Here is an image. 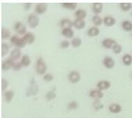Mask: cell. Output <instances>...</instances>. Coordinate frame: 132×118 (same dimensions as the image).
Segmentation results:
<instances>
[{
  "label": "cell",
  "instance_id": "cell-1",
  "mask_svg": "<svg viewBox=\"0 0 132 118\" xmlns=\"http://www.w3.org/2000/svg\"><path fill=\"white\" fill-rule=\"evenodd\" d=\"M47 64L42 57H39L36 63V71L38 74H45L47 72Z\"/></svg>",
  "mask_w": 132,
  "mask_h": 118
},
{
  "label": "cell",
  "instance_id": "cell-2",
  "mask_svg": "<svg viewBox=\"0 0 132 118\" xmlns=\"http://www.w3.org/2000/svg\"><path fill=\"white\" fill-rule=\"evenodd\" d=\"M27 22L30 27L32 28V29H34V28H36L39 25L40 19H39L38 16L36 15V14L31 13L30 14L28 17Z\"/></svg>",
  "mask_w": 132,
  "mask_h": 118
},
{
  "label": "cell",
  "instance_id": "cell-3",
  "mask_svg": "<svg viewBox=\"0 0 132 118\" xmlns=\"http://www.w3.org/2000/svg\"><path fill=\"white\" fill-rule=\"evenodd\" d=\"M10 41L13 45L16 47V48H23L27 45L25 42L24 41L22 38H19L18 36H13L10 39Z\"/></svg>",
  "mask_w": 132,
  "mask_h": 118
},
{
  "label": "cell",
  "instance_id": "cell-4",
  "mask_svg": "<svg viewBox=\"0 0 132 118\" xmlns=\"http://www.w3.org/2000/svg\"><path fill=\"white\" fill-rule=\"evenodd\" d=\"M39 88L38 84L36 83L35 81L31 82L30 83V86L27 88L26 95L27 97H30V96H34L36 95L38 92Z\"/></svg>",
  "mask_w": 132,
  "mask_h": 118
},
{
  "label": "cell",
  "instance_id": "cell-5",
  "mask_svg": "<svg viewBox=\"0 0 132 118\" xmlns=\"http://www.w3.org/2000/svg\"><path fill=\"white\" fill-rule=\"evenodd\" d=\"M14 29L16 32H18V33L20 35H24L27 33V27H26L25 24L20 21H18L15 23L14 24Z\"/></svg>",
  "mask_w": 132,
  "mask_h": 118
},
{
  "label": "cell",
  "instance_id": "cell-6",
  "mask_svg": "<svg viewBox=\"0 0 132 118\" xmlns=\"http://www.w3.org/2000/svg\"><path fill=\"white\" fill-rule=\"evenodd\" d=\"M68 79L72 83H77L81 79V74L78 71H71L68 74Z\"/></svg>",
  "mask_w": 132,
  "mask_h": 118
},
{
  "label": "cell",
  "instance_id": "cell-7",
  "mask_svg": "<svg viewBox=\"0 0 132 118\" xmlns=\"http://www.w3.org/2000/svg\"><path fill=\"white\" fill-rule=\"evenodd\" d=\"M14 64H15V62L9 58L6 59L5 61L2 62V69L4 71L9 70L13 68Z\"/></svg>",
  "mask_w": 132,
  "mask_h": 118
},
{
  "label": "cell",
  "instance_id": "cell-8",
  "mask_svg": "<svg viewBox=\"0 0 132 118\" xmlns=\"http://www.w3.org/2000/svg\"><path fill=\"white\" fill-rule=\"evenodd\" d=\"M48 6L47 4L45 3H39V4H37L35 6V12L37 14H39V15H41V14L45 13L47 10Z\"/></svg>",
  "mask_w": 132,
  "mask_h": 118
},
{
  "label": "cell",
  "instance_id": "cell-9",
  "mask_svg": "<svg viewBox=\"0 0 132 118\" xmlns=\"http://www.w3.org/2000/svg\"><path fill=\"white\" fill-rule=\"evenodd\" d=\"M21 56H22V52H21L20 49L15 48L10 53L9 58L11 59L12 61H13L14 62H15V61L18 60L20 58Z\"/></svg>",
  "mask_w": 132,
  "mask_h": 118
},
{
  "label": "cell",
  "instance_id": "cell-10",
  "mask_svg": "<svg viewBox=\"0 0 132 118\" xmlns=\"http://www.w3.org/2000/svg\"><path fill=\"white\" fill-rule=\"evenodd\" d=\"M89 96L95 100L100 99L104 97V93L102 92V91L98 89H94L90 91Z\"/></svg>",
  "mask_w": 132,
  "mask_h": 118
},
{
  "label": "cell",
  "instance_id": "cell-11",
  "mask_svg": "<svg viewBox=\"0 0 132 118\" xmlns=\"http://www.w3.org/2000/svg\"><path fill=\"white\" fill-rule=\"evenodd\" d=\"M103 64L105 68L107 69H112L115 66V61L114 59L111 56H106L103 59Z\"/></svg>",
  "mask_w": 132,
  "mask_h": 118
},
{
  "label": "cell",
  "instance_id": "cell-12",
  "mask_svg": "<svg viewBox=\"0 0 132 118\" xmlns=\"http://www.w3.org/2000/svg\"><path fill=\"white\" fill-rule=\"evenodd\" d=\"M110 87H111V83L106 80L100 81L97 84V88L98 90L101 91L108 90Z\"/></svg>",
  "mask_w": 132,
  "mask_h": 118
},
{
  "label": "cell",
  "instance_id": "cell-13",
  "mask_svg": "<svg viewBox=\"0 0 132 118\" xmlns=\"http://www.w3.org/2000/svg\"><path fill=\"white\" fill-rule=\"evenodd\" d=\"M22 39L24 40V41L25 42V43L27 45H31L34 43L35 39H36V37H35L34 34L32 33L31 32H28L24 36H23Z\"/></svg>",
  "mask_w": 132,
  "mask_h": 118
},
{
  "label": "cell",
  "instance_id": "cell-14",
  "mask_svg": "<svg viewBox=\"0 0 132 118\" xmlns=\"http://www.w3.org/2000/svg\"><path fill=\"white\" fill-rule=\"evenodd\" d=\"M60 27L62 28V29H66V28H72L74 26V22L69 18L62 19L60 22Z\"/></svg>",
  "mask_w": 132,
  "mask_h": 118
},
{
  "label": "cell",
  "instance_id": "cell-15",
  "mask_svg": "<svg viewBox=\"0 0 132 118\" xmlns=\"http://www.w3.org/2000/svg\"><path fill=\"white\" fill-rule=\"evenodd\" d=\"M117 44L116 41L112 38H105L102 41V46L106 49H111Z\"/></svg>",
  "mask_w": 132,
  "mask_h": 118
},
{
  "label": "cell",
  "instance_id": "cell-16",
  "mask_svg": "<svg viewBox=\"0 0 132 118\" xmlns=\"http://www.w3.org/2000/svg\"><path fill=\"white\" fill-rule=\"evenodd\" d=\"M61 34L67 38L73 39L75 36V32L72 28H66V29H62Z\"/></svg>",
  "mask_w": 132,
  "mask_h": 118
},
{
  "label": "cell",
  "instance_id": "cell-17",
  "mask_svg": "<svg viewBox=\"0 0 132 118\" xmlns=\"http://www.w3.org/2000/svg\"><path fill=\"white\" fill-rule=\"evenodd\" d=\"M103 22L104 24L107 27H112V26H113L116 22V19L114 18L113 17H112V16H106L103 19Z\"/></svg>",
  "mask_w": 132,
  "mask_h": 118
},
{
  "label": "cell",
  "instance_id": "cell-18",
  "mask_svg": "<svg viewBox=\"0 0 132 118\" xmlns=\"http://www.w3.org/2000/svg\"><path fill=\"white\" fill-rule=\"evenodd\" d=\"M109 110L112 113H119L122 111V106L118 104H112L109 106Z\"/></svg>",
  "mask_w": 132,
  "mask_h": 118
},
{
  "label": "cell",
  "instance_id": "cell-19",
  "mask_svg": "<svg viewBox=\"0 0 132 118\" xmlns=\"http://www.w3.org/2000/svg\"><path fill=\"white\" fill-rule=\"evenodd\" d=\"M100 33V30L97 27H93L90 28L88 31H87V34L89 37H95L97 36Z\"/></svg>",
  "mask_w": 132,
  "mask_h": 118
},
{
  "label": "cell",
  "instance_id": "cell-20",
  "mask_svg": "<svg viewBox=\"0 0 132 118\" xmlns=\"http://www.w3.org/2000/svg\"><path fill=\"white\" fill-rule=\"evenodd\" d=\"M14 97V92L11 90H9L4 92V98L5 102L6 103H10Z\"/></svg>",
  "mask_w": 132,
  "mask_h": 118
},
{
  "label": "cell",
  "instance_id": "cell-21",
  "mask_svg": "<svg viewBox=\"0 0 132 118\" xmlns=\"http://www.w3.org/2000/svg\"><path fill=\"white\" fill-rule=\"evenodd\" d=\"M74 27L77 29H83L86 27V22L84 20L76 19L74 21Z\"/></svg>",
  "mask_w": 132,
  "mask_h": 118
},
{
  "label": "cell",
  "instance_id": "cell-22",
  "mask_svg": "<svg viewBox=\"0 0 132 118\" xmlns=\"http://www.w3.org/2000/svg\"><path fill=\"white\" fill-rule=\"evenodd\" d=\"M103 10L102 3H94L93 4V11L96 15H98L102 13Z\"/></svg>",
  "mask_w": 132,
  "mask_h": 118
},
{
  "label": "cell",
  "instance_id": "cell-23",
  "mask_svg": "<svg viewBox=\"0 0 132 118\" xmlns=\"http://www.w3.org/2000/svg\"><path fill=\"white\" fill-rule=\"evenodd\" d=\"M31 58L29 55L27 54H24V56H22V57L21 58V61L20 63L22 65L23 67H29L31 64Z\"/></svg>",
  "mask_w": 132,
  "mask_h": 118
},
{
  "label": "cell",
  "instance_id": "cell-24",
  "mask_svg": "<svg viewBox=\"0 0 132 118\" xmlns=\"http://www.w3.org/2000/svg\"><path fill=\"white\" fill-rule=\"evenodd\" d=\"M1 36H2V39L3 40H7V39L11 38V33L9 29L7 28H2V32H1Z\"/></svg>",
  "mask_w": 132,
  "mask_h": 118
},
{
  "label": "cell",
  "instance_id": "cell-25",
  "mask_svg": "<svg viewBox=\"0 0 132 118\" xmlns=\"http://www.w3.org/2000/svg\"><path fill=\"white\" fill-rule=\"evenodd\" d=\"M122 63L126 66H129L132 64V56L129 54H126L122 56Z\"/></svg>",
  "mask_w": 132,
  "mask_h": 118
},
{
  "label": "cell",
  "instance_id": "cell-26",
  "mask_svg": "<svg viewBox=\"0 0 132 118\" xmlns=\"http://www.w3.org/2000/svg\"><path fill=\"white\" fill-rule=\"evenodd\" d=\"M75 15L76 16L77 19L84 20L85 18L87 16V13L84 9H79L76 11Z\"/></svg>",
  "mask_w": 132,
  "mask_h": 118
},
{
  "label": "cell",
  "instance_id": "cell-27",
  "mask_svg": "<svg viewBox=\"0 0 132 118\" xmlns=\"http://www.w3.org/2000/svg\"><path fill=\"white\" fill-rule=\"evenodd\" d=\"M122 27L125 31L132 32V22L129 20L123 21L122 23Z\"/></svg>",
  "mask_w": 132,
  "mask_h": 118
},
{
  "label": "cell",
  "instance_id": "cell-28",
  "mask_svg": "<svg viewBox=\"0 0 132 118\" xmlns=\"http://www.w3.org/2000/svg\"><path fill=\"white\" fill-rule=\"evenodd\" d=\"M61 5L64 9H66L69 10H75L76 8L77 7V4L72 2L62 3Z\"/></svg>",
  "mask_w": 132,
  "mask_h": 118
},
{
  "label": "cell",
  "instance_id": "cell-29",
  "mask_svg": "<svg viewBox=\"0 0 132 118\" xmlns=\"http://www.w3.org/2000/svg\"><path fill=\"white\" fill-rule=\"evenodd\" d=\"M70 43L73 47L77 48L81 45L82 40L80 38H79V37H75V38H74L73 39H72Z\"/></svg>",
  "mask_w": 132,
  "mask_h": 118
},
{
  "label": "cell",
  "instance_id": "cell-30",
  "mask_svg": "<svg viewBox=\"0 0 132 118\" xmlns=\"http://www.w3.org/2000/svg\"><path fill=\"white\" fill-rule=\"evenodd\" d=\"M10 46L6 43H2L1 46V54H2V56H4L8 54L9 51Z\"/></svg>",
  "mask_w": 132,
  "mask_h": 118
},
{
  "label": "cell",
  "instance_id": "cell-31",
  "mask_svg": "<svg viewBox=\"0 0 132 118\" xmlns=\"http://www.w3.org/2000/svg\"><path fill=\"white\" fill-rule=\"evenodd\" d=\"M92 21H93V23L95 25L96 27H99L100 26L103 22L102 18H101L100 16H99L98 15H95L92 18Z\"/></svg>",
  "mask_w": 132,
  "mask_h": 118
},
{
  "label": "cell",
  "instance_id": "cell-32",
  "mask_svg": "<svg viewBox=\"0 0 132 118\" xmlns=\"http://www.w3.org/2000/svg\"><path fill=\"white\" fill-rule=\"evenodd\" d=\"M45 97L47 101H52V100L54 99L56 97V94L55 92V90H51L47 92L46 94Z\"/></svg>",
  "mask_w": 132,
  "mask_h": 118
},
{
  "label": "cell",
  "instance_id": "cell-33",
  "mask_svg": "<svg viewBox=\"0 0 132 118\" xmlns=\"http://www.w3.org/2000/svg\"><path fill=\"white\" fill-rule=\"evenodd\" d=\"M93 106L95 108V111H100L102 108H104V105L102 104V103L101 102V101L100 99H96L93 102Z\"/></svg>",
  "mask_w": 132,
  "mask_h": 118
},
{
  "label": "cell",
  "instance_id": "cell-34",
  "mask_svg": "<svg viewBox=\"0 0 132 118\" xmlns=\"http://www.w3.org/2000/svg\"><path fill=\"white\" fill-rule=\"evenodd\" d=\"M120 7L122 10L123 11H129L131 8V4L130 3H120Z\"/></svg>",
  "mask_w": 132,
  "mask_h": 118
},
{
  "label": "cell",
  "instance_id": "cell-35",
  "mask_svg": "<svg viewBox=\"0 0 132 118\" xmlns=\"http://www.w3.org/2000/svg\"><path fill=\"white\" fill-rule=\"evenodd\" d=\"M78 107H79L78 103L76 101H72V102H71L68 104L67 108L70 111H73V110H77L78 108Z\"/></svg>",
  "mask_w": 132,
  "mask_h": 118
},
{
  "label": "cell",
  "instance_id": "cell-36",
  "mask_svg": "<svg viewBox=\"0 0 132 118\" xmlns=\"http://www.w3.org/2000/svg\"><path fill=\"white\" fill-rule=\"evenodd\" d=\"M122 46L118 45V43L116 44V45L113 46V52L116 54H120V53L122 52Z\"/></svg>",
  "mask_w": 132,
  "mask_h": 118
},
{
  "label": "cell",
  "instance_id": "cell-37",
  "mask_svg": "<svg viewBox=\"0 0 132 118\" xmlns=\"http://www.w3.org/2000/svg\"><path fill=\"white\" fill-rule=\"evenodd\" d=\"M43 80L47 82H51L52 81L54 80V76L53 74H52L51 73H47V74H45L44 75L43 77Z\"/></svg>",
  "mask_w": 132,
  "mask_h": 118
},
{
  "label": "cell",
  "instance_id": "cell-38",
  "mask_svg": "<svg viewBox=\"0 0 132 118\" xmlns=\"http://www.w3.org/2000/svg\"><path fill=\"white\" fill-rule=\"evenodd\" d=\"M9 86V81L6 79H2V90L3 92H6V90Z\"/></svg>",
  "mask_w": 132,
  "mask_h": 118
},
{
  "label": "cell",
  "instance_id": "cell-39",
  "mask_svg": "<svg viewBox=\"0 0 132 118\" xmlns=\"http://www.w3.org/2000/svg\"><path fill=\"white\" fill-rule=\"evenodd\" d=\"M60 46L61 47L63 48V49H67V48L69 47L70 46V42L67 40H62L60 43Z\"/></svg>",
  "mask_w": 132,
  "mask_h": 118
},
{
  "label": "cell",
  "instance_id": "cell-40",
  "mask_svg": "<svg viewBox=\"0 0 132 118\" xmlns=\"http://www.w3.org/2000/svg\"><path fill=\"white\" fill-rule=\"evenodd\" d=\"M22 67L23 66H22V65L21 64L20 61L15 62V64H14L13 68V70L14 71H18V70H21Z\"/></svg>",
  "mask_w": 132,
  "mask_h": 118
},
{
  "label": "cell",
  "instance_id": "cell-41",
  "mask_svg": "<svg viewBox=\"0 0 132 118\" xmlns=\"http://www.w3.org/2000/svg\"><path fill=\"white\" fill-rule=\"evenodd\" d=\"M24 9H25L26 11H28V10L31 7V3H26V4H24Z\"/></svg>",
  "mask_w": 132,
  "mask_h": 118
},
{
  "label": "cell",
  "instance_id": "cell-42",
  "mask_svg": "<svg viewBox=\"0 0 132 118\" xmlns=\"http://www.w3.org/2000/svg\"><path fill=\"white\" fill-rule=\"evenodd\" d=\"M131 17H132V12H131Z\"/></svg>",
  "mask_w": 132,
  "mask_h": 118
},
{
  "label": "cell",
  "instance_id": "cell-43",
  "mask_svg": "<svg viewBox=\"0 0 132 118\" xmlns=\"http://www.w3.org/2000/svg\"><path fill=\"white\" fill-rule=\"evenodd\" d=\"M131 79H132V74H131Z\"/></svg>",
  "mask_w": 132,
  "mask_h": 118
},
{
  "label": "cell",
  "instance_id": "cell-44",
  "mask_svg": "<svg viewBox=\"0 0 132 118\" xmlns=\"http://www.w3.org/2000/svg\"><path fill=\"white\" fill-rule=\"evenodd\" d=\"M131 36H132V32H131Z\"/></svg>",
  "mask_w": 132,
  "mask_h": 118
}]
</instances>
